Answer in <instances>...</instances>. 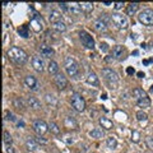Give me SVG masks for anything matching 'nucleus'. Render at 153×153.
<instances>
[{"label": "nucleus", "mask_w": 153, "mask_h": 153, "mask_svg": "<svg viewBox=\"0 0 153 153\" xmlns=\"http://www.w3.org/2000/svg\"><path fill=\"white\" fill-rule=\"evenodd\" d=\"M7 55H8V59L16 65H25L28 60L27 52L23 49H21V47H17V46L10 47V49L7 51Z\"/></svg>", "instance_id": "1"}, {"label": "nucleus", "mask_w": 153, "mask_h": 153, "mask_svg": "<svg viewBox=\"0 0 153 153\" xmlns=\"http://www.w3.org/2000/svg\"><path fill=\"white\" fill-rule=\"evenodd\" d=\"M64 66H65V70H66V73H68V75L71 76V78L78 79L80 76V66L78 63H76V60L73 59L71 56L65 57Z\"/></svg>", "instance_id": "2"}, {"label": "nucleus", "mask_w": 153, "mask_h": 153, "mask_svg": "<svg viewBox=\"0 0 153 153\" xmlns=\"http://www.w3.org/2000/svg\"><path fill=\"white\" fill-rule=\"evenodd\" d=\"M102 76H103V79L106 80V83L110 85V88L111 89L116 88V85L119 83V75H117L116 71H114L110 68H103L102 69Z\"/></svg>", "instance_id": "3"}, {"label": "nucleus", "mask_w": 153, "mask_h": 153, "mask_svg": "<svg viewBox=\"0 0 153 153\" xmlns=\"http://www.w3.org/2000/svg\"><path fill=\"white\" fill-rule=\"evenodd\" d=\"M70 103H71V106H73V108L75 110V111H78V112H82V111L85 110V101L79 93H73L71 94Z\"/></svg>", "instance_id": "4"}, {"label": "nucleus", "mask_w": 153, "mask_h": 153, "mask_svg": "<svg viewBox=\"0 0 153 153\" xmlns=\"http://www.w3.org/2000/svg\"><path fill=\"white\" fill-rule=\"evenodd\" d=\"M111 21L115 26L120 30H126L129 27V22H128V18L125 16H123L120 13H112L111 14Z\"/></svg>", "instance_id": "5"}, {"label": "nucleus", "mask_w": 153, "mask_h": 153, "mask_svg": "<svg viewBox=\"0 0 153 153\" xmlns=\"http://www.w3.org/2000/svg\"><path fill=\"white\" fill-rule=\"evenodd\" d=\"M138 19L144 26H153V9H144L139 13Z\"/></svg>", "instance_id": "6"}, {"label": "nucleus", "mask_w": 153, "mask_h": 153, "mask_svg": "<svg viewBox=\"0 0 153 153\" xmlns=\"http://www.w3.org/2000/svg\"><path fill=\"white\" fill-rule=\"evenodd\" d=\"M79 38H80V41H82V44H83L84 47H87V49H91V50L94 49L96 42H94V40H93V37L91 36L88 32L80 31V32H79Z\"/></svg>", "instance_id": "7"}, {"label": "nucleus", "mask_w": 153, "mask_h": 153, "mask_svg": "<svg viewBox=\"0 0 153 153\" xmlns=\"http://www.w3.org/2000/svg\"><path fill=\"white\" fill-rule=\"evenodd\" d=\"M32 128H33V130L36 131L37 135H40V137H42L44 134H46L50 130L49 125H47L44 120H35L32 124Z\"/></svg>", "instance_id": "8"}, {"label": "nucleus", "mask_w": 153, "mask_h": 153, "mask_svg": "<svg viewBox=\"0 0 153 153\" xmlns=\"http://www.w3.org/2000/svg\"><path fill=\"white\" fill-rule=\"evenodd\" d=\"M54 80H55L56 87L59 88L60 91H63V89H65L66 87H68V79H66V76H65L63 73H57V74L55 75Z\"/></svg>", "instance_id": "9"}, {"label": "nucleus", "mask_w": 153, "mask_h": 153, "mask_svg": "<svg viewBox=\"0 0 153 153\" xmlns=\"http://www.w3.org/2000/svg\"><path fill=\"white\" fill-rule=\"evenodd\" d=\"M25 83L31 91H38L40 89V82H38L37 78L33 76V75H27L25 78Z\"/></svg>", "instance_id": "10"}, {"label": "nucleus", "mask_w": 153, "mask_h": 153, "mask_svg": "<svg viewBox=\"0 0 153 153\" xmlns=\"http://www.w3.org/2000/svg\"><path fill=\"white\" fill-rule=\"evenodd\" d=\"M32 66L33 69H35L36 71H38V73H41V71H44L45 69V63H44V59H42L41 56H37L35 55L32 57Z\"/></svg>", "instance_id": "11"}, {"label": "nucleus", "mask_w": 153, "mask_h": 153, "mask_svg": "<svg viewBox=\"0 0 153 153\" xmlns=\"http://www.w3.org/2000/svg\"><path fill=\"white\" fill-rule=\"evenodd\" d=\"M42 26H44V22H42V18L38 17V14H36L35 18L31 21V28L35 32H40L42 31Z\"/></svg>", "instance_id": "12"}, {"label": "nucleus", "mask_w": 153, "mask_h": 153, "mask_svg": "<svg viewBox=\"0 0 153 153\" xmlns=\"http://www.w3.org/2000/svg\"><path fill=\"white\" fill-rule=\"evenodd\" d=\"M40 51H41V55L44 57H51L52 55L55 54L54 49H52L51 46H49V45H45V44L40 46Z\"/></svg>", "instance_id": "13"}, {"label": "nucleus", "mask_w": 153, "mask_h": 153, "mask_svg": "<svg viewBox=\"0 0 153 153\" xmlns=\"http://www.w3.org/2000/svg\"><path fill=\"white\" fill-rule=\"evenodd\" d=\"M38 142L36 140V138H33V137H30V138H27V140H26V147H27V149L28 151H36L37 148H38Z\"/></svg>", "instance_id": "14"}, {"label": "nucleus", "mask_w": 153, "mask_h": 153, "mask_svg": "<svg viewBox=\"0 0 153 153\" xmlns=\"http://www.w3.org/2000/svg\"><path fill=\"white\" fill-rule=\"evenodd\" d=\"M124 54H125V49H124L123 46H120V45H116L112 49V56L115 57V59H123L124 57Z\"/></svg>", "instance_id": "15"}, {"label": "nucleus", "mask_w": 153, "mask_h": 153, "mask_svg": "<svg viewBox=\"0 0 153 153\" xmlns=\"http://www.w3.org/2000/svg\"><path fill=\"white\" fill-rule=\"evenodd\" d=\"M64 125L68 129H78V123H76L75 119L71 117V116H66L64 119Z\"/></svg>", "instance_id": "16"}, {"label": "nucleus", "mask_w": 153, "mask_h": 153, "mask_svg": "<svg viewBox=\"0 0 153 153\" xmlns=\"http://www.w3.org/2000/svg\"><path fill=\"white\" fill-rule=\"evenodd\" d=\"M87 83L94 85V87H98V85H100L98 76L96 75L94 71H89V73H88V75H87Z\"/></svg>", "instance_id": "17"}, {"label": "nucleus", "mask_w": 153, "mask_h": 153, "mask_svg": "<svg viewBox=\"0 0 153 153\" xmlns=\"http://www.w3.org/2000/svg\"><path fill=\"white\" fill-rule=\"evenodd\" d=\"M13 106L17 110H21V111H25L26 110V102L23 101L22 97H14L13 98Z\"/></svg>", "instance_id": "18"}, {"label": "nucleus", "mask_w": 153, "mask_h": 153, "mask_svg": "<svg viewBox=\"0 0 153 153\" xmlns=\"http://www.w3.org/2000/svg\"><path fill=\"white\" fill-rule=\"evenodd\" d=\"M100 125H101L105 130H111L114 128V123L107 117H100Z\"/></svg>", "instance_id": "19"}, {"label": "nucleus", "mask_w": 153, "mask_h": 153, "mask_svg": "<svg viewBox=\"0 0 153 153\" xmlns=\"http://www.w3.org/2000/svg\"><path fill=\"white\" fill-rule=\"evenodd\" d=\"M94 30L96 31H98V32H105V31H106L107 30V23L106 22H103L102 21V19H96V21H94Z\"/></svg>", "instance_id": "20"}, {"label": "nucleus", "mask_w": 153, "mask_h": 153, "mask_svg": "<svg viewBox=\"0 0 153 153\" xmlns=\"http://www.w3.org/2000/svg\"><path fill=\"white\" fill-rule=\"evenodd\" d=\"M27 103L32 110H40L41 108V102L38 101L36 97H28L27 100Z\"/></svg>", "instance_id": "21"}, {"label": "nucleus", "mask_w": 153, "mask_h": 153, "mask_svg": "<svg viewBox=\"0 0 153 153\" xmlns=\"http://www.w3.org/2000/svg\"><path fill=\"white\" fill-rule=\"evenodd\" d=\"M69 12L73 14V16H80V14H82V9H80L79 3H71V4H69Z\"/></svg>", "instance_id": "22"}, {"label": "nucleus", "mask_w": 153, "mask_h": 153, "mask_svg": "<svg viewBox=\"0 0 153 153\" xmlns=\"http://www.w3.org/2000/svg\"><path fill=\"white\" fill-rule=\"evenodd\" d=\"M131 94H133V97H134V98H137V100H142V98L147 97L146 91H144V89H142V88H139V87L134 88V89H133V92H131Z\"/></svg>", "instance_id": "23"}, {"label": "nucleus", "mask_w": 153, "mask_h": 153, "mask_svg": "<svg viewBox=\"0 0 153 153\" xmlns=\"http://www.w3.org/2000/svg\"><path fill=\"white\" fill-rule=\"evenodd\" d=\"M49 19H50V22L52 23V25H54V23H56V22L63 21V17H61V13H60V12H57V10H51L50 16H49Z\"/></svg>", "instance_id": "24"}, {"label": "nucleus", "mask_w": 153, "mask_h": 153, "mask_svg": "<svg viewBox=\"0 0 153 153\" xmlns=\"http://www.w3.org/2000/svg\"><path fill=\"white\" fill-rule=\"evenodd\" d=\"M47 70H49V73L52 74V75H56L57 73H60L59 71V65H57V63L54 61V60H51L49 63V65H47Z\"/></svg>", "instance_id": "25"}, {"label": "nucleus", "mask_w": 153, "mask_h": 153, "mask_svg": "<svg viewBox=\"0 0 153 153\" xmlns=\"http://www.w3.org/2000/svg\"><path fill=\"white\" fill-rule=\"evenodd\" d=\"M45 101H46V103L49 105V106H51V107L57 106V100H56V97H55L54 94H50V93L45 94Z\"/></svg>", "instance_id": "26"}, {"label": "nucleus", "mask_w": 153, "mask_h": 153, "mask_svg": "<svg viewBox=\"0 0 153 153\" xmlns=\"http://www.w3.org/2000/svg\"><path fill=\"white\" fill-rule=\"evenodd\" d=\"M89 135L92 137V138H94V139H101V138H103L105 133H103L102 129L96 128V129H93V130H91V131H89Z\"/></svg>", "instance_id": "27"}, {"label": "nucleus", "mask_w": 153, "mask_h": 153, "mask_svg": "<svg viewBox=\"0 0 153 153\" xmlns=\"http://www.w3.org/2000/svg\"><path fill=\"white\" fill-rule=\"evenodd\" d=\"M138 9H139V4L138 3H130L126 8V14L128 16H133V14H135L138 12Z\"/></svg>", "instance_id": "28"}, {"label": "nucleus", "mask_w": 153, "mask_h": 153, "mask_svg": "<svg viewBox=\"0 0 153 153\" xmlns=\"http://www.w3.org/2000/svg\"><path fill=\"white\" fill-rule=\"evenodd\" d=\"M79 5H80V9H82V12L87 13V14L93 10V3L84 1V3H79Z\"/></svg>", "instance_id": "29"}, {"label": "nucleus", "mask_w": 153, "mask_h": 153, "mask_svg": "<svg viewBox=\"0 0 153 153\" xmlns=\"http://www.w3.org/2000/svg\"><path fill=\"white\" fill-rule=\"evenodd\" d=\"M52 28H54L55 31H57V32H65L66 31V25L63 22V21H60V22H56V23H54L52 25Z\"/></svg>", "instance_id": "30"}, {"label": "nucleus", "mask_w": 153, "mask_h": 153, "mask_svg": "<svg viewBox=\"0 0 153 153\" xmlns=\"http://www.w3.org/2000/svg\"><path fill=\"white\" fill-rule=\"evenodd\" d=\"M138 107H142V108H147V107H149L151 106V100L148 98V97H144V98H142V100H138Z\"/></svg>", "instance_id": "31"}, {"label": "nucleus", "mask_w": 153, "mask_h": 153, "mask_svg": "<svg viewBox=\"0 0 153 153\" xmlns=\"http://www.w3.org/2000/svg\"><path fill=\"white\" fill-rule=\"evenodd\" d=\"M3 142H4V144H7V146H12V143H13V138L10 135V133L7 130H4V133H3Z\"/></svg>", "instance_id": "32"}, {"label": "nucleus", "mask_w": 153, "mask_h": 153, "mask_svg": "<svg viewBox=\"0 0 153 153\" xmlns=\"http://www.w3.org/2000/svg\"><path fill=\"white\" fill-rule=\"evenodd\" d=\"M106 144L108 148H111V149H114V148H116L117 147V140H116V138H114V137H108L107 139H106Z\"/></svg>", "instance_id": "33"}, {"label": "nucleus", "mask_w": 153, "mask_h": 153, "mask_svg": "<svg viewBox=\"0 0 153 153\" xmlns=\"http://www.w3.org/2000/svg\"><path fill=\"white\" fill-rule=\"evenodd\" d=\"M49 128H50V131H51L52 134H55V135H59V134H60V128H59V125H57V124L50 123V124H49Z\"/></svg>", "instance_id": "34"}, {"label": "nucleus", "mask_w": 153, "mask_h": 153, "mask_svg": "<svg viewBox=\"0 0 153 153\" xmlns=\"http://www.w3.org/2000/svg\"><path fill=\"white\" fill-rule=\"evenodd\" d=\"M18 33L21 35L22 37H25V38H27V37H30V33H28V26H22L21 28L18 30Z\"/></svg>", "instance_id": "35"}, {"label": "nucleus", "mask_w": 153, "mask_h": 153, "mask_svg": "<svg viewBox=\"0 0 153 153\" xmlns=\"http://www.w3.org/2000/svg\"><path fill=\"white\" fill-rule=\"evenodd\" d=\"M137 119H138L139 121H147L148 115H147L144 111H138V112H137Z\"/></svg>", "instance_id": "36"}, {"label": "nucleus", "mask_w": 153, "mask_h": 153, "mask_svg": "<svg viewBox=\"0 0 153 153\" xmlns=\"http://www.w3.org/2000/svg\"><path fill=\"white\" fill-rule=\"evenodd\" d=\"M4 119H5V120H9V121H16V116H14V114L13 112H10V111H5V115H4Z\"/></svg>", "instance_id": "37"}, {"label": "nucleus", "mask_w": 153, "mask_h": 153, "mask_svg": "<svg viewBox=\"0 0 153 153\" xmlns=\"http://www.w3.org/2000/svg\"><path fill=\"white\" fill-rule=\"evenodd\" d=\"M131 140L134 143H138V142L140 140V134H139V131H137V130L133 131V134H131Z\"/></svg>", "instance_id": "38"}, {"label": "nucleus", "mask_w": 153, "mask_h": 153, "mask_svg": "<svg viewBox=\"0 0 153 153\" xmlns=\"http://www.w3.org/2000/svg\"><path fill=\"white\" fill-rule=\"evenodd\" d=\"M146 144H147V147L149 148V149H153V137L152 135H148L146 138Z\"/></svg>", "instance_id": "39"}, {"label": "nucleus", "mask_w": 153, "mask_h": 153, "mask_svg": "<svg viewBox=\"0 0 153 153\" xmlns=\"http://www.w3.org/2000/svg\"><path fill=\"white\" fill-rule=\"evenodd\" d=\"M98 18H100V19H102L103 22H106L107 25L110 23V21H111V16H108V14H101V16H100Z\"/></svg>", "instance_id": "40"}, {"label": "nucleus", "mask_w": 153, "mask_h": 153, "mask_svg": "<svg viewBox=\"0 0 153 153\" xmlns=\"http://www.w3.org/2000/svg\"><path fill=\"white\" fill-rule=\"evenodd\" d=\"M59 7L63 12H68L69 10V4L68 3H59Z\"/></svg>", "instance_id": "41"}, {"label": "nucleus", "mask_w": 153, "mask_h": 153, "mask_svg": "<svg viewBox=\"0 0 153 153\" xmlns=\"http://www.w3.org/2000/svg\"><path fill=\"white\" fill-rule=\"evenodd\" d=\"M36 140L38 142V144H47V139H45V138H42V137H36Z\"/></svg>", "instance_id": "42"}, {"label": "nucleus", "mask_w": 153, "mask_h": 153, "mask_svg": "<svg viewBox=\"0 0 153 153\" xmlns=\"http://www.w3.org/2000/svg\"><path fill=\"white\" fill-rule=\"evenodd\" d=\"M100 49H101V51H103V52H107L108 51V46H107V44H102L101 42V45H100Z\"/></svg>", "instance_id": "43"}, {"label": "nucleus", "mask_w": 153, "mask_h": 153, "mask_svg": "<svg viewBox=\"0 0 153 153\" xmlns=\"http://www.w3.org/2000/svg\"><path fill=\"white\" fill-rule=\"evenodd\" d=\"M123 5H124V3H120V1H119V3H115V4H114V8L116 9V10H120V9L123 8Z\"/></svg>", "instance_id": "44"}, {"label": "nucleus", "mask_w": 153, "mask_h": 153, "mask_svg": "<svg viewBox=\"0 0 153 153\" xmlns=\"http://www.w3.org/2000/svg\"><path fill=\"white\" fill-rule=\"evenodd\" d=\"M5 153H16V151H14V148L12 146H7L5 148Z\"/></svg>", "instance_id": "45"}, {"label": "nucleus", "mask_w": 153, "mask_h": 153, "mask_svg": "<svg viewBox=\"0 0 153 153\" xmlns=\"http://www.w3.org/2000/svg\"><path fill=\"white\" fill-rule=\"evenodd\" d=\"M114 59H115L114 56H107V57H105V61H106V63H111Z\"/></svg>", "instance_id": "46"}, {"label": "nucleus", "mask_w": 153, "mask_h": 153, "mask_svg": "<svg viewBox=\"0 0 153 153\" xmlns=\"http://www.w3.org/2000/svg\"><path fill=\"white\" fill-rule=\"evenodd\" d=\"M126 73H128V74H134V69H133V68H128V69H126Z\"/></svg>", "instance_id": "47"}, {"label": "nucleus", "mask_w": 153, "mask_h": 153, "mask_svg": "<svg viewBox=\"0 0 153 153\" xmlns=\"http://www.w3.org/2000/svg\"><path fill=\"white\" fill-rule=\"evenodd\" d=\"M17 125H18V128H23V126H25V123L21 120V121H18V123H17Z\"/></svg>", "instance_id": "48"}, {"label": "nucleus", "mask_w": 153, "mask_h": 153, "mask_svg": "<svg viewBox=\"0 0 153 153\" xmlns=\"http://www.w3.org/2000/svg\"><path fill=\"white\" fill-rule=\"evenodd\" d=\"M138 76H139V78H143V76H144V73H142V71H139V73H138Z\"/></svg>", "instance_id": "49"}, {"label": "nucleus", "mask_w": 153, "mask_h": 153, "mask_svg": "<svg viewBox=\"0 0 153 153\" xmlns=\"http://www.w3.org/2000/svg\"><path fill=\"white\" fill-rule=\"evenodd\" d=\"M151 61H153V59H151V60H144V61H143V63H144V64L147 65V64H149Z\"/></svg>", "instance_id": "50"}, {"label": "nucleus", "mask_w": 153, "mask_h": 153, "mask_svg": "<svg viewBox=\"0 0 153 153\" xmlns=\"http://www.w3.org/2000/svg\"><path fill=\"white\" fill-rule=\"evenodd\" d=\"M112 3H110V1H106V3H103V5H106V7H108V5H111Z\"/></svg>", "instance_id": "51"}, {"label": "nucleus", "mask_w": 153, "mask_h": 153, "mask_svg": "<svg viewBox=\"0 0 153 153\" xmlns=\"http://www.w3.org/2000/svg\"><path fill=\"white\" fill-rule=\"evenodd\" d=\"M151 92H153V85H152V88H151Z\"/></svg>", "instance_id": "52"}, {"label": "nucleus", "mask_w": 153, "mask_h": 153, "mask_svg": "<svg viewBox=\"0 0 153 153\" xmlns=\"http://www.w3.org/2000/svg\"><path fill=\"white\" fill-rule=\"evenodd\" d=\"M143 153H151V152H143Z\"/></svg>", "instance_id": "53"}]
</instances>
